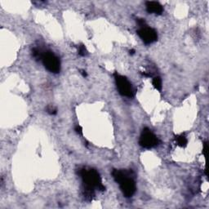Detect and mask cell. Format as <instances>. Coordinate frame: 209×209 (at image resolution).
Returning <instances> with one entry per match:
<instances>
[{"instance_id": "1", "label": "cell", "mask_w": 209, "mask_h": 209, "mask_svg": "<svg viewBox=\"0 0 209 209\" xmlns=\"http://www.w3.org/2000/svg\"><path fill=\"white\" fill-rule=\"evenodd\" d=\"M112 176L115 182L118 183L122 192L126 198H130L136 193L137 186L134 179L132 177L131 172L126 170L114 169Z\"/></svg>"}, {"instance_id": "2", "label": "cell", "mask_w": 209, "mask_h": 209, "mask_svg": "<svg viewBox=\"0 0 209 209\" xmlns=\"http://www.w3.org/2000/svg\"><path fill=\"white\" fill-rule=\"evenodd\" d=\"M79 174L82 179L85 189L89 192L95 189H98L100 190H104L105 188L102 184L101 178L99 173L95 169H87L83 168L79 172Z\"/></svg>"}, {"instance_id": "3", "label": "cell", "mask_w": 209, "mask_h": 209, "mask_svg": "<svg viewBox=\"0 0 209 209\" xmlns=\"http://www.w3.org/2000/svg\"><path fill=\"white\" fill-rule=\"evenodd\" d=\"M41 61L44 67L53 74H57L61 71V61L58 56L50 51L43 52Z\"/></svg>"}, {"instance_id": "4", "label": "cell", "mask_w": 209, "mask_h": 209, "mask_svg": "<svg viewBox=\"0 0 209 209\" xmlns=\"http://www.w3.org/2000/svg\"><path fill=\"white\" fill-rule=\"evenodd\" d=\"M114 76L116 86H117L119 94L122 96L132 98V96H134V92L132 89V84L128 81V79L123 75L118 74L117 72L114 74Z\"/></svg>"}, {"instance_id": "5", "label": "cell", "mask_w": 209, "mask_h": 209, "mask_svg": "<svg viewBox=\"0 0 209 209\" xmlns=\"http://www.w3.org/2000/svg\"><path fill=\"white\" fill-rule=\"evenodd\" d=\"M159 144V138L148 127H145L140 137L139 145L143 148L150 149L158 146Z\"/></svg>"}, {"instance_id": "6", "label": "cell", "mask_w": 209, "mask_h": 209, "mask_svg": "<svg viewBox=\"0 0 209 209\" xmlns=\"http://www.w3.org/2000/svg\"><path fill=\"white\" fill-rule=\"evenodd\" d=\"M137 33L140 39L146 44H150L158 40V34L153 28L148 27L147 25L140 27Z\"/></svg>"}, {"instance_id": "7", "label": "cell", "mask_w": 209, "mask_h": 209, "mask_svg": "<svg viewBox=\"0 0 209 209\" xmlns=\"http://www.w3.org/2000/svg\"><path fill=\"white\" fill-rule=\"evenodd\" d=\"M146 11L149 13L157 14V15H161L163 11V8L162 6L158 2L154 1H148L146 3Z\"/></svg>"}, {"instance_id": "8", "label": "cell", "mask_w": 209, "mask_h": 209, "mask_svg": "<svg viewBox=\"0 0 209 209\" xmlns=\"http://www.w3.org/2000/svg\"><path fill=\"white\" fill-rule=\"evenodd\" d=\"M175 140H176V142L177 143V145L182 146V147H185L187 145V139L184 135L176 136L175 137Z\"/></svg>"}, {"instance_id": "9", "label": "cell", "mask_w": 209, "mask_h": 209, "mask_svg": "<svg viewBox=\"0 0 209 209\" xmlns=\"http://www.w3.org/2000/svg\"><path fill=\"white\" fill-rule=\"evenodd\" d=\"M152 83L155 89L158 91H161L162 90V80L160 77H154L152 80Z\"/></svg>"}, {"instance_id": "10", "label": "cell", "mask_w": 209, "mask_h": 209, "mask_svg": "<svg viewBox=\"0 0 209 209\" xmlns=\"http://www.w3.org/2000/svg\"><path fill=\"white\" fill-rule=\"evenodd\" d=\"M78 53L81 56H85L88 54V50L83 44H80L79 46H78Z\"/></svg>"}, {"instance_id": "11", "label": "cell", "mask_w": 209, "mask_h": 209, "mask_svg": "<svg viewBox=\"0 0 209 209\" xmlns=\"http://www.w3.org/2000/svg\"><path fill=\"white\" fill-rule=\"evenodd\" d=\"M46 110H47V113L49 114H51V115H55V114H57V110H56V108L52 106V105H48L47 107V109H46Z\"/></svg>"}, {"instance_id": "12", "label": "cell", "mask_w": 209, "mask_h": 209, "mask_svg": "<svg viewBox=\"0 0 209 209\" xmlns=\"http://www.w3.org/2000/svg\"><path fill=\"white\" fill-rule=\"evenodd\" d=\"M74 130H75V132H77L78 134H79V135L83 134V128H82V127L80 126V125H77V126L75 127Z\"/></svg>"}, {"instance_id": "13", "label": "cell", "mask_w": 209, "mask_h": 209, "mask_svg": "<svg viewBox=\"0 0 209 209\" xmlns=\"http://www.w3.org/2000/svg\"><path fill=\"white\" fill-rule=\"evenodd\" d=\"M207 149H208V146H207V142L205 141L204 144V149H203V154L204 156H207Z\"/></svg>"}, {"instance_id": "14", "label": "cell", "mask_w": 209, "mask_h": 209, "mask_svg": "<svg viewBox=\"0 0 209 209\" xmlns=\"http://www.w3.org/2000/svg\"><path fill=\"white\" fill-rule=\"evenodd\" d=\"M80 73H81V74L83 75V77L86 78L87 76H88V74H87V72L85 71V70H83V69H82V70H80Z\"/></svg>"}, {"instance_id": "15", "label": "cell", "mask_w": 209, "mask_h": 209, "mask_svg": "<svg viewBox=\"0 0 209 209\" xmlns=\"http://www.w3.org/2000/svg\"><path fill=\"white\" fill-rule=\"evenodd\" d=\"M129 53H130V55H133V54L135 53V50H134V49L130 50V51H129Z\"/></svg>"}]
</instances>
